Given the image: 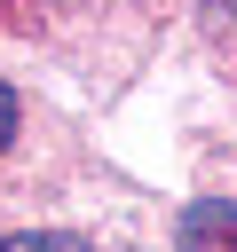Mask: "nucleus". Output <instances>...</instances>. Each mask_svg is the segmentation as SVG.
I'll use <instances>...</instances> for the list:
<instances>
[{
  "label": "nucleus",
  "mask_w": 237,
  "mask_h": 252,
  "mask_svg": "<svg viewBox=\"0 0 237 252\" xmlns=\"http://www.w3.org/2000/svg\"><path fill=\"white\" fill-rule=\"evenodd\" d=\"M16 118H24V110H16V87H0V150L16 142Z\"/></svg>",
  "instance_id": "7ed1b4c3"
},
{
  "label": "nucleus",
  "mask_w": 237,
  "mask_h": 252,
  "mask_svg": "<svg viewBox=\"0 0 237 252\" xmlns=\"http://www.w3.org/2000/svg\"><path fill=\"white\" fill-rule=\"evenodd\" d=\"M174 244H182V252H237V197H198V205H182Z\"/></svg>",
  "instance_id": "f257e3e1"
},
{
  "label": "nucleus",
  "mask_w": 237,
  "mask_h": 252,
  "mask_svg": "<svg viewBox=\"0 0 237 252\" xmlns=\"http://www.w3.org/2000/svg\"><path fill=\"white\" fill-rule=\"evenodd\" d=\"M0 252H87V236H71V228H16V236H0Z\"/></svg>",
  "instance_id": "f03ea898"
}]
</instances>
